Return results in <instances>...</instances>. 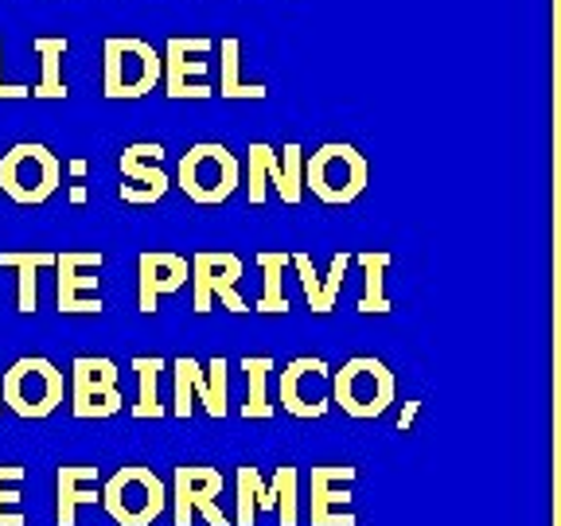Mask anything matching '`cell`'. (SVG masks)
I'll use <instances>...</instances> for the list:
<instances>
[{"label": "cell", "mask_w": 561, "mask_h": 526, "mask_svg": "<svg viewBox=\"0 0 561 526\" xmlns=\"http://www.w3.org/2000/svg\"><path fill=\"white\" fill-rule=\"evenodd\" d=\"M164 82V52L140 35H110L102 44V94L110 102H137Z\"/></svg>", "instance_id": "obj_1"}, {"label": "cell", "mask_w": 561, "mask_h": 526, "mask_svg": "<svg viewBox=\"0 0 561 526\" xmlns=\"http://www.w3.org/2000/svg\"><path fill=\"white\" fill-rule=\"evenodd\" d=\"M175 187L199 207H219L242 187V164L219 140H199L175 164Z\"/></svg>", "instance_id": "obj_2"}, {"label": "cell", "mask_w": 561, "mask_h": 526, "mask_svg": "<svg viewBox=\"0 0 561 526\" xmlns=\"http://www.w3.org/2000/svg\"><path fill=\"white\" fill-rule=\"evenodd\" d=\"M370 184V164L347 140H328L305 160V187L328 207H347Z\"/></svg>", "instance_id": "obj_3"}, {"label": "cell", "mask_w": 561, "mask_h": 526, "mask_svg": "<svg viewBox=\"0 0 561 526\" xmlns=\"http://www.w3.org/2000/svg\"><path fill=\"white\" fill-rule=\"evenodd\" d=\"M67 398V378L44 355H24L4 370V382H0V402L4 410H12L24 421H44Z\"/></svg>", "instance_id": "obj_4"}, {"label": "cell", "mask_w": 561, "mask_h": 526, "mask_svg": "<svg viewBox=\"0 0 561 526\" xmlns=\"http://www.w3.org/2000/svg\"><path fill=\"white\" fill-rule=\"evenodd\" d=\"M62 187V160L39 140H20L0 157V192L20 207H39Z\"/></svg>", "instance_id": "obj_5"}, {"label": "cell", "mask_w": 561, "mask_h": 526, "mask_svg": "<svg viewBox=\"0 0 561 526\" xmlns=\"http://www.w3.org/2000/svg\"><path fill=\"white\" fill-rule=\"evenodd\" d=\"M332 402L355 421L382 418L394 405V370L375 355H355L332 375Z\"/></svg>", "instance_id": "obj_6"}, {"label": "cell", "mask_w": 561, "mask_h": 526, "mask_svg": "<svg viewBox=\"0 0 561 526\" xmlns=\"http://www.w3.org/2000/svg\"><path fill=\"white\" fill-rule=\"evenodd\" d=\"M102 507L117 526H152L168 507V488L149 465H125L102 483Z\"/></svg>", "instance_id": "obj_7"}, {"label": "cell", "mask_w": 561, "mask_h": 526, "mask_svg": "<svg viewBox=\"0 0 561 526\" xmlns=\"http://www.w3.org/2000/svg\"><path fill=\"white\" fill-rule=\"evenodd\" d=\"M250 160H245V192H250V203L262 207L270 187L277 192L280 203H289L297 207L305 199V149H300L297 140H289L285 149H273L265 140H254L250 145Z\"/></svg>", "instance_id": "obj_8"}, {"label": "cell", "mask_w": 561, "mask_h": 526, "mask_svg": "<svg viewBox=\"0 0 561 526\" xmlns=\"http://www.w3.org/2000/svg\"><path fill=\"white\" fill-rule=\"evenodd\" d=\"M122 370L110 355H79L70 363V413L79 421H105L117 418L125 405Z\"/></svg>", "instance_id": "obj_9"}, {"label": "cell", "mask_w": 561, "mask_h": 526, "mask_svg": "<svg viewBox=\"0 0 561 526\" xmlns=\"http://www.w3.org/2000/svg\"><path fill=\"white\" fill-rule=\"evenodd\" d=\"M242 270V258L230 254V250H199V254H192V312L207 316L215 305H222L234 316L250 312V305L238 297Z\"/></svg>", "instance_id": "obj_10"}, {"label": "cell", "mask_w": 561, "mask_h": 526, "mask_svg": "<svg viewBox=\"0 0 561 526\" xmlns=\"http://www.w3.org/2000/svg\"><path fill=\"white\" fill-rule=\"evenodd\" d=\"M332 375L335 370L328 367L320 355H300V359H293L277 378L280 410L300 421H320L332 410Z\"/></svg>", "instance_id": "obj_11"}, {"label": "cell", "mask_w": 561, "mask_h": 526, "mask_svg": "<svg viewBox=\"0 0 561 526\" xmlns=\"http://www.w3.org/2000/svg\"><path fill=\"white\" fill-rule=\"evenodd\" d=\"M215 52L207 35H172L164 44V94L172 102H207L215 87L207 82V55Z\"/></svg>", "instance_id": "obj_12"}, {"label": "cell", "mask_w": 561, "mask_h": 526, "mask_svg": "<svg viewBox=\"0 0 561 526\" xmlns=\"http://www.w3.org/2000/svg\"><path fill=\"white\" fill-rule=\"evenodd\" d=\"M222 472L215 465H175L172 472V523L192 526L195 515L207 518V526H230L227 511L219 507Z\"/></svg>", "instance_id": "obj_13"}, {"label": "cell", "mask_w": 561, "mask_h": 526, "mask_svg": "<svg viewBox=\"0 0 561 526\" xmlns=\"http://www.w3.org/2000/svg\"><path fill=\"white\" fill-rule=\"evenodd\" d=\"M105 265V254L98 250H62L55 262V305L62 316H98L105 312L98 297V270Z\"/></svg>", "instance_id": "obj_14"}, {"label": "cell", "mask_w": 561, "mask_h": 526, "mask_svg": "<svg viewBox=\"0 0 561 526\" xmlns=\"http://www.w3.org/2000/svg\"><path fill=\"white\" fill-rule=\"evenodd\" d=\"M355 476H359L355 465H312V472H308V523L359 526V515L351 507Z\"/></svg>", "instance_id": "obj_15"}, {"label": "cell", "mask_w": 561, "mask_h": 526, "mask_svg": "<svg viewBox=\"0 0 561 526\" xmlns=\"http://www.w3.org/2000/svg\"><path fill=\"white\" fill-rule=\"evenodd\" d=\"M117 172H122V199L133 207H149L160 203L172 187L164 172V145L160 140H137V145H125L122 157H117Z\"/></svg>", "instance_id": "obj_16"}, {"label": "cell", "mask_w": 561, "mask_h": 526, "mask_svg": "<svg viewBox=\"0 0 561 526\" xmlns=\"http://www.w3.org/2000/svg\"><path fill=\"white\" fill-rule=\"evenodd\" d=\"M192 281V262L172 250H145L137 258V308L145 316H157V305L172 293H180Z\"/></svg>", "instance_id": "obj_17"}, {"label": "cell", "mask_w": 561, "mask_h": 526, "mask_svg": "<svg viewBox=\"0 0 561 526\" xmlns=\"http://www.w3.org/2000/svg\"><path fill=\"white\" fill-rule=\"evenodd\" d=\"M102 500L98 465H59L55 472V526H75L79 507Z\"/></svg>", "instance_id": "obj_18"}, {"label": "cell", "mask_w": 561, "mask_h": 526, "mask_svg": "<svg viewBox=\"0 0 561 526\" xmlns=\"http://www.w3.org/2000/svg\"><path fill=\"white\" fill-rule=\"evenodd\" d=\"M293 270H297V277H300V289H305L308 308H312L316 316L335 312L340 293H343V277H347V270H351V254H335L332 270H328L324 277L316 273V265L308 254H293Z\"/></svg>", "instance_id": "obj_19"}, {"label": "cell", "mask_w": 561, "mask_h": 526, "mask_svg": "<svg viewBox=\"0 0 561 526\" xmlns=\"http://www.w3.org/2000/svg\"><path fill=\"white\" fill-rule=\"evenodd\" d=\"M59 254L51 250H4L0 254V265L4 270H16V308L24 316H35L39 308V273L55 270Z\"/></svg>", "instance_id": "obj_20"}, {"label": "cell", "mask_w": 561, "mask_h": 526, "mask_svg": "<svg viewBox=\"0 0 561 526\" xmlns=\"http://www.w3.org/2000/svg\"><path fill=\"white\" fill-rule=\"evenodd\" d=\"M32 52L39 55V82L32 87V98H44V102H67L70 87L62 79V59L70 52L67 35H35Z\"/></svg>", "instance_id": "obj_21"}, {"label": "cell", "mask_w": 561, "mask_h": 526, "mask_svg": "<svg viewBox=\"0 0 561 526\" xmlns=\"http://www.w3.org/2000/svg\"><path fill=\"white\" fill-rule=\"evenodd\" d=\"M270 94L265 82H250L242 79V44L234 35L219 39V98H230V102H262Z\"/></svg>", "instance_id": "obj_22"}, {"label": "cell", "mask_w": 561, "mask_h": 526, "mask_svg": "<svg viewBox=\"0 0 561 526\" xmlns=\"http://www.w3.org/2000/svg\"><path fill=\"white\" fill-rule=\"evenodd\" d=\"M289 265H293V254H285V250H262V254H257L262 297H257L254 312H262V316L289 312V297H285V270H289Z\"/></svg>", "instance_id": "obj_23"}, {"label": "cell", "mask_w": 561, "mask_h": 526, "mask_svg": "<svg viewBox=\"0 0 561 526\" xmlns=\"http://www.w3.org/2000/svg\"><path fill=\"white\" fill-rule=\"evenodd\" d=\"M359 270H363V297H359V312L363 316H386L390 312V297H386V270L394 262L390 250H363L359 258Z\"/></svg>", "instance_id": "obj_24"}, {"label": "cell", "mask_w": 561, "mask_h": 526, "mask_svg": "<svg viewBox=\"0 0 561 526\" xmlns=\"http://www.w3.org/2000/svg\"><path fill=\"white\" fill-rule=\"evenodd\" d=\"M262 511H273L270 483L254 465H238L234 472V526H254Z\"/></svg>", "instance_id": "obj_25"}, {"label": "cell", "mask_w": 561, "mask_h": 526, "mask_svg": "<svg viewBox=\"0 0 561 526\" xmlns=\"http://www.w3.org/2000/svg\"><path fill=\"white\" fill-rule=\"evenodd\" d=\"M277 363L270 355H245L242 359V375H245V402H242V418L250 421H270L273 418V402H270V375Z\"/></svg>", "instance_id": "obj_26"}, {"label": "cell", "mask_w": 561, "mask_h": 526, "mask_svg": "<svg viewBox=\"0 0 561 526\" xmlns=\"http://www.w3.org/2000/svg\"><path fill=\"white\" fill-rule=\"evenodd\" d=\"M133 370H137V402H133V418L160 421L168 413V405L160 402V370H164V359H157V355H137V359H133Z\"/></svg>", "instance_id": "obj_27"}, {"label": "cell", "mask_w": 561, "mask_h": 526, "mask_svg": "<svg viewBox=\"0 0 561 526\" xmlns=\"http://www.w3.org/2000/svg\"><path fill=\"white\" fill-rule=\"evenodd\" d=\"M227 370L230 363L222 359V355H215L210 363H203L199 378H195V402H203V410H207V418L222 421L230 413V386H227Z\"/></svg>", "instance_id": "obj_28"}, {"label": "cell", "mask_w": 561, "mask_h": 526, "mask_svg": "<svg viewBox=\"0 0 561 526\" xmlns=\"http://www.w3.org/2000/svg\"><path fill=\"white\" fill-rule=\"evenodd\" d=\"M300 491V472L293 465H280L270 480V495H273V515L280 518V526H297L300 507H297V495Z\"/></svg>", "instance_id": "obj_29"}, {"label": "cell", "mask_w": 561, "mask_h": 526, "mask_svg": "<svg viewBox=\"0 0 561 526\" xmlns=\"http://www.w3.org/2000/svg\"><path fill=\"white\" fill-rule=\"evenodd\" d=\"M203 363L192 355H180L172 363V413L175 418H192L195 413V378H199Z\"/></svg>", "instance_id": "obj_30"}, {"label": "cell", "mask_w": 561, "mask_h": 526, "mask_svg": "<svg viewBox=\"0 0 561 526\" xmlns=\"http://www.w3.org/2000/svg\"><path fill=\"white\" fill-rule=\"evenodd\" d=\"M24 465H0V526H24V511H20V483H24Z\"/></svg>", "instance_id": "obj_31"}, {"label": "cell", "mask_w": 561, "mask_h": 526, "mask_svg": "<svg viewBox=\"0 0 561 526\" xmlns=\"http://www.w3.org/2000/svg\"><path fill=\"white\" fill-rule=\"evenodd\" d=\"M27 98H32V87L4 79V44H0V102H27Z\"/></svg>", "instance_id": "obj_32"}, {"label": "cell", "mask_w": 561, "mask_h": 526, "mask_svg": "<svg viewBox=\"0 0 561 526\" xmlns=\"http://www.w3.org/2000/svg\"><path fill=\"white\" fill-rule=\"evenodd\" d=\"M413 418H417V402H410V405H405V413H402V418H398V430H410V425H413Z\"/></svg>", "instance_id": "obj_33"}, {"label": "cell", "mask_w": 561, "mask_h": 526, "mask_svg": "<svg viewBox=\"0 0 561 526\" xmlns=\"http://www.w3.org/2000/svg\"><path fill=\"white\" fill-rule=\"evenodd\" d=\"M70 203H75V207H82V203H87V187H82V184L70 187Z\"/></svg>", "instance_id": "obj_34"}, {"label": "cell", "mask_w": 561, "mask_h": 526, "mask_svg": "<svg viewBox=\"0 0 561 526\" xmlns=\"http://www.w3.org/2000/svg\"><path fill=\"white\" fill-rule=\"evenodd\" d=\"M70 175L82 180V175H87V160H70Z\"/></svg>", "instance_id": "obj_35"}, {"label": "cell", "mask_w": 561, "mask_h": 526, "mask_svg": "<svg viewBox=\"0 0 561 526\" xmlns=\"http://www.w3.org/2000/svg\"><path fill=\"white\" fill-rule=\"evenodd\" d=\"M0 410H4V402H0Z\"/></svg>", "instance_id": "obj_36"}]
</instances>
